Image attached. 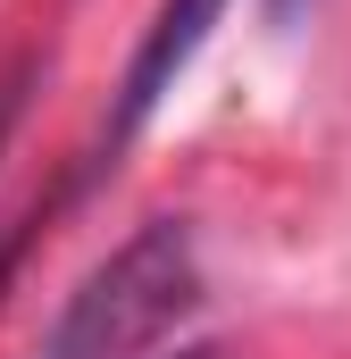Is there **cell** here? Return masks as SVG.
I'll return each instance as SVG.
<instances>
[{"instance_id":"1","label":"cell","mask_w":351,"mask_h":359,"mask_svg":"<svg viewBox=\"0 0 351 359\" xmlns=\"http://www.w3.org/2000/svg\"><path fill=\"white\" fill-rule=\"evenodd\" d=\"M192 309H201L192 226L184 217H151L126 251H109L76 284V301L59 309L42 359H143L151 343H168Z\"/></svg>"},{"instance_id":"2","label":"cell","mask_w":351,"mask_h":359,"mask_svg":"<svg viewBox=\"0 0 351 359\" xmlns=\"http://www.w3.org/2000/svg\"><path fill=\"white\" fill-rule=\"evenodd\" d=\"M226 17V0H159V17L143 25V42H134V67H126V92H117V117H109V142H126V134H143L151 126V109L176 92V76L192 67V50L209 42V25Z\"/></svg>"},{"instance_id":"3","label":"cell","mask_w":351,"mask_h":359,"mask_svg":"<svg viewBox=\"0 0 351 359\" xmlns=\"http://www.w3.org/2000/svg\"><path fill=\"white\" fill-rule=\"evenodd\" d=\"M25 84H34V59H17V67L0 76V142H8V126H17V109H25Z\"/></svg>"},{"instance_id":"4","label":"cell","mask_w":351,"mask_h":359,"mask_svg":"<svg viewBox=\"0 0 351 359\" xmlns=\"http://www.w3.org/2000/svg\"><path fill=\"white\" fill-rule=\"evenodd\" d=\"M301 8H310V0H267V17H276V25H293Z\"/></svg>"}]
</instances>
